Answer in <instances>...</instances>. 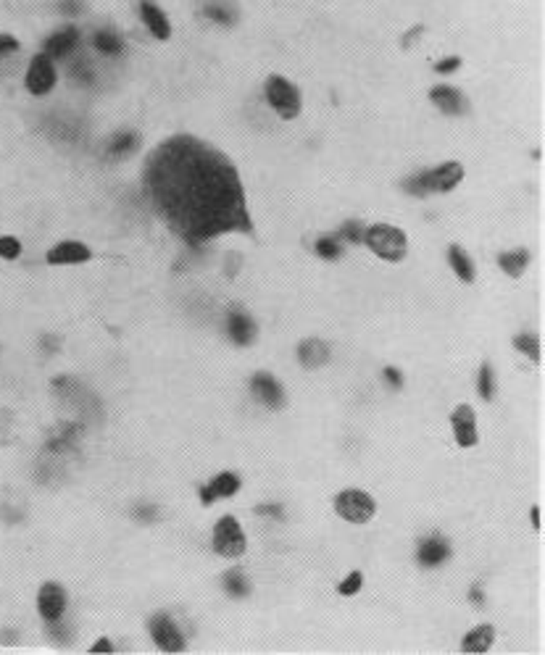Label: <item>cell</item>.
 Here are the masks:
<instances>
[{
  "instance_id": "28",
  "label": "cell",
  "mask_w": 545,
  "mask_h": 655,
  "mask_svg": "<svg viewBox=\"0 0 545 655\" xmlns=\"http://www.w3.org/2000/svg\"><path fill=\"white\" fill-rule=\"evenodd\" d=\"M314 253H317L319 258H324V261H335V258H340L343 248H340V242L335 237H319L314 242Z\"/></svg>"
},
{
  "instance_id": "35",
  "label": "cell",
  "mask_w": 545,
  "mask_h": 655,
  "mask_svg": "<svg viewBox=\"0 0 545 655\" xmlns=\"http://www.w3.org/2000/svg\"><path fill=\"white\" fill-rule=\"evenodd\" d=\"M90 653H113V645H111V640H106V637H100L98 642L90 647Z\"/></svg>"
},
{
  "instance_id": "25",
  "label": "cell",
  "mask_w": 545,
  "mask_h": 655,
  "mask_svg": "<svg viewBox=\"0 0 545 655\" xmlns=\"http://www.w3.org/2000/svg\"><path fill=\"white\" fill-rule=\"evenodd\" d=\"M134 148H137V134H134V132H116V134L111 137L106 150H109V155H113V158H121V155H130Z\"/></svg>"
},
{
  "instance_id": "5",
  "label": "cell",
  "mask_w": 545,
  "mask_h": 655,
  "mask_svg": "<svg viewBox=\"0 0 545 655\" xmlns=\"http://www.w3.org/2000/svg\"><path fill=\"white\" fill-rule=\"evenodd\" d=\"M335 511L348 524H366L377 514V502L369 492L364 490H345L335 498Z\"/></svg>"
},
{
  "instance_id": "12",
  "label": "cell",
  "mask_w": 545,
  "mask_h": 655,
  "mask_svg": "<svg viewBox=\"0 0 545 655\" xmlns=\"http://www.w3.org/2000/svg\"><path fill=\"white\" fill-rule=\"evenodd\" d=\"M251 390H253V395L266 405V408H282L284 405L282 384L277 382V376H272V374H266V372L253 374Z\"/></svg>"
},
{
  "instance_id": "39",
  "label": "cell",
  "mask_w": 545,
  "mask_h": 655,
  "mask_svg": "<svg viewBox=\"0 0 545 655\" xmlns=\"http://www.w3.org/2000/svg\"><path fill=\"white\" fill-rule=\"evenodd\" d=\"M530 516H532V526H534V529H540V508H537V505L532 508V514H530Z\"/></svg>"
},
{
  "instance_id": "13",
  "label": "cell",
  "mask_w": 545,
  "mask_h": 655,
  "mask_svg": "<svg viewBox=\"0 0 545 655\" xmlns=\"http://www.w3.org/2000/svg\"><path fill=\"white\" fill-rule=\"evenodd\" d=\"M227 337L235 342V345H240V348H245V345H251L253 339H256V324H253V318L248 316V314H242V311H229L227 314Z\"/></svg>"
},
{
  "instance_id": "23",
  "label": "cell",
  "mask_w": 545,
  "mask_h": 655,
  "mask_svg": "<svg viewBox=\"0 0 545 655\" xmlns=\"http://www.w3.org/2000/svg\"><path fill=\"white\" fill-rule=\"evenodd\" d=\"M527 263H530V251H524V248H516V251H509L498 255V266H501L509 276H522V272L527 269Z\"/></svg>"
},
{
  "instance_id": "24",
  "label": "cell",
  "mask_w": 545,
  "mask_h": 655,
  "mask_svg": "<svg viewBox=\"0 0 545 655\" xmlns=\"http://www.w3.org/2000/svg\"><path fill=\"white\" fill-rule=\"evenodd\" d=\"M221 587H224L227 595H232V598H245V595L251 592V582H248V577L242 574L240 568H229L227 574L221 577Z\"/></svg>"
},
{
  "instance_id": "34",
  "label": "cell",
  "mask_w": 545,
  "mask_h": 655,
  "mask_svg": "<svg viewBox=\"0 0 545 655\" xmlns=\"http://www.w3.org/2000/svg\"><path fill=\"white\" fill-rule=\"evenodd\" d=\"M382 376H385V379H387V382H390V387H395V390H398V387H401V384H403V374L398 372V369H395V366H387V369H385V372H382Z\"/></svg>"
},
{
  "instance_id": "22",
  "label": "cell",
  "mask_w": 545,
  "mask_h": 655,
  "mask_svg": "<svg viewBox=\"0 0 545 655\" xmlns=\"http://www.w3.org/2000/svg\"><path fill=\"white\" fill-rule=\"evenodd\" d=\"M448 263H450V269L456 272L458 279H464V282H474V263H471V258L464 253V248L450 245V248H448Z\"/></svg>"
},
{
  "instance_id": "26",
  "label": "cell",
  "mask_w": 545,
  "mask_h": 655,
  "mask_svg": "<svg viewBox=\"0 0 545 655\" xmlns=\"http://www.w3.org/2000/svg\"><path fill=\"white\" fill-rule=\"evenodd\" d=\"M513 348L519 350L522 355H527L530 360H540V337L537 334H516L513 337Z\"/></svg>"
},
{
  "instance_id": "27",
  "label": "cell",
  "mask_w": 545,
  "mask_h": 655,
  "mask_svg": "<svg viewBox=\"0 0 545 655\" xmlns=\"http://www.w3.org/2000/svg\"><path fill=\"white\" fill-rule=\"evenodd\" d=\"M477 393H480L482 400H492L495 395V374H492L490 363H482L480 374H477Z\"/></svg>"
},
{
  "instance_id": "6",
  "label": "cell",
  "mask_w": 545,
  "mask_h": 655,
  "mask_svg": "<svg viewBox=\"0 0 545 655\" xmlns=\"http://www.w3.org/2000/svg\"><path fill=\"white\" fill-rule=\"evenodd\" d=\"M248 547L245 532L235 516H221L214 526V550L221 558H240Z\"/></svg>"
},
{
  "instance_id": "29",
  "label": "cell",
  "mask_w": 545,
  "mask_h": 655,
  "mask_svg": "<svg viewBox=\"0 0 545 655\" xmlns=\"http://www.w3.org/2000/svg\"><path fill=\"white\" fill-rule=\"evenodd\" d=\"M203 16L216 24H232V19H235L232 8H229V6H221V3H208L206 8H203Z\"/></svg>"
},
{
  "instance_id": "32",
  "label": "cell",
  "mask_w": 545,
  "mask_h": 655,
  "mask_svg": "<svg viewBox=\"0 0 545 655\" xmlns=\"http://www.w3.org/2000/svg\"><path fill=\"white\" fill-rule=\"evenodd\" d=\"M19 253H22V245L16 237H0V258L13 261V258H19Z\"/></svg>"
},
{
  "instance_id": "11",
  "label": "cell",
  "mask_w": 545,
  "mask_h": 655,
  "mask_svg": "<svg viewBox=\"0 0 545 655\" xmlns=\"http://www.w3.org/2000/svg\"><path fill=\"white\" fill-rule=\"evenodd\" d=\"M450 558V542L443 535H427L416 545V563L422 568H437Z\"/></svg>"
},
{
  "instance_id": "19",
  "label": "cell",
  "mask_w": 545,
  "mask_h": 655,
  "mask_svg": "<svg viewBox=\"0 0 545 655\" xmlns=\"http://www.w3.org/2000/svg\"><path fill=\"white\" fill-rule=\"evenodd\" d=\"M90 248L82 245V242H61L55 245L53 251L48 253V263L50 266H64V263H82L90 261Z\"/></svg>"
},
{
  "instance_id": "10",
  "label": "cell",
  "mask_w": 545,
  "mask_h": 655,
  "mask_svg": "<svg viewBox=\"0 0 545 655\" xmlns=\"http://www.w3.org/2000/svg\"><path fill=\"white\" fill-rule=\"evenodd\" d=\"M450 426H453V437L461 448H474L480 442L477 435V414L471 405H456L450 414Z\"/></svg>"
},
{
  "instance_id": "4",
  "label": "cell",
  "mask_w": 545,
  "mask_h": 655,
  "mask_svg": "<svg viewBox=\"0 0 545 655\" xmlns=\"http://www.w3.org/2000/svg\"><path fill=\"white\" fill-rule=\"evenodd\" d=\"M263 95H266V103L277 111V116L284 121L295 119L301 113V92L295 87L293 82H287L280 74H272L263 85Z\"/></svg>"
},
{
  "instance_id": "36",
  "label": "cell",
  "mask_w": 545,
  "mask_h": 655,
  "mask_svg": "<svg viewBox=\"0 0 545 655\" xmlns=\"http://www.w3.org/2000/svg\"><path fill=\"white\" fill-rule=\"evenodd\" d=\"M469 600L474 603L477 608H482V605H485V592H482L480 584H474V587L469 590Z\"/></svg>"
},
{
  "instance_id": "37",
  "label": "cell",
  "mask_w": 545,
  "mask_h": 655,
  "mask_svg": "<svg viewBox=\"0 0 545 655\" xmlns=\"http://www.w3.org/2000/svg\"><path fill=\"white\" fill-rule=\"evenodd\" d=\"M256 511H258V514H263V516H282L280 505H258Z\"/></svg>"
},
{
  "instance_id": "21",
  "label": "cell",
  "mask_w": 545,
  "mask_h": 655,
  "mask_svg": "<svg viewBox=\"0 0 545 655\" xmlns=\"http://www.w3.org/2000/svg\"><path fill=\"white\" fill-rule=\"evenodd\" d=\"M92 45H95L98 53L109 55V58H116V55L124 53V40L113 29H109V27H103V29L92 34Z\"/></svg>"
},
{
  "instance_id": "17",
  "label": "cell",
  "mask_w": 545,
  "mask_h": 655,
  "mask_svg": "<svg viewBox=\"0 0 545 655\" xmlns=\"http://www.w3.org/2000/svg\"><path fill=\"white\" fill-rule=\"evenodd\" d=\"M298 360L303 369H319L329 360V345L319 337H308L298 345Z\"/></svg>"
},
{
  "instance_id": "14",
  "label": "cell",
  "mask_w": 545,
  "mask_h": 655,
  "mask_svg": "<svg viewBox=\"0 0 545 655\" xmlns=\"http://www.w3.org/2000/svg\"><path fill=\"white\" fill-rule=\"evenodd\" d=\"M237 490H240V477L232 474V471H224V474H219L216 479L200 490V502H203V505H211V502L219 500V498H232Z\"/></svg>"
},
{
  "instance_id": "7",
  "label": "cell",
  "mask_w": 545,
  "mask_h": 655,
  "mask_svg": "<svg viewBox=\"0 0 545 655\" xmlns=\"http://www.w3.org/2000/svg\"><path fill=\"white\" fill-rule=\"evenodd\" d=\"M151 637L158 650L164 653H182L185 650V634L179 632V626L169 613H156L151 619Z\"/></svg>"
},
{
  "instance_id": "15",
  "label": "cell",
  "mask_w": 545,
  "mask_h": 655,
  "mask_svg": "<svg viewBox=\"0 0 545 655\" xmlns=\"http://www.w3.org/2000/svg\"><path fill=\"white\" fill-rule=\"evenodd\" d=\"M429 100H432L443 113H450V116H458V113L467 111V98H464L456 87H450V85H437V87H432L429 90Z\"/></svg>"
},
{
  "instance_id": "38",
  "label": "cell",
  "mask_w": 545,
  "mask_h": 655,
  "mask_svg": "<svg viewBox=\"0 0 545 655\" xmlns=\"http://www.w3.org/2000/svg\"><path fill=\"white\" fill-rule=\"evenodd\" d=\"M134 516H137L140 521H151L153 516H156V508H137V511H134Z\"/></svg>"
},
{
  "instance_id": "9",
  "label": "cell",
  "mask_w": 545,
  "mask_h": 655,
  "mask_svg": "<svg viewBox=\"0 0 545 655\" xmlns=\"http://www.w3.org/2000/svg\"><path fill=\"white\" fill-rule=\"evenodd\" d=\"M37 611L48 624H55L66 613V590L55 582H45L37 592Z\"/></svg>"
},
{
  "instance_id": "16",
  "label": "cell",
  "mask_w": 545,
  "mask_h": 655,
  "mask_svg": "<svg viewBox=\"0 0 545 655\" xmlns=\"http://www.w3.org/2000/svg\"><path fill=\"white\" fill-rule=\"evenodd\" d=\"M140 19L156 40H169V37H172V24H169L166 13L161 11L158 6H153V3H148V0H142L140 3Z\"/></svg>"
},
{
  "instance_id": "20",
  "label": "cell",
  "mask_w": 545,
  "mask_h": 655,
  "mask_svg": "<svg viewBox=\"0 0 545 655\" xmlns=\"http://www.w3.org/2000/svg\"><path fill=\"white\" fill-rule=\"evenodd\" d=\"M492 642H495V629H492L490 624H480V626H474L467 637H464V653H488L492 647Z\"/></svg>"
},
{
  "instance_id": "8",
  "label": "cell",
  "mask_w": 545,
  "mask_h": 655,
  "mask_svg": "<svg viewBox=\"0 0 545 655\" xmlns=\"http://www.w3.org/2000/svg\"><path fill=\"white\" fill-rule=\"evenodd\" d=\"M27 90L32 95H48L50 90L55 87L58 82V74H55V64L53 58H48L45 53H37L29 61V69H27Z\"/></svg>"
},
{
  "instance_id": "3",
  "label": "cell",
  "mask_w": 545,
  "mask_h": 655,
  "mask_svg": "<svg viewBox=\"0 0 545 655\" xmlns=\"http://www.w3.org/2000/svg\"><path fill=\"white\" fill-rule=\"evenodd\" d=\"M364 242L369 245V251L374 255H380L382 261H403L406 255V234L393 224H374L364 232Z\"/></svg>"
},
{
  "instance_id": "30",
  "label": "cell",
  "mask_w": 545,
  "mask_h": 655,
  "mask_svg": "<svg viewBox=\"0 0 545 655\" xmlns=\"http://www.w3.org/2000/svg\"><path fill=\"white\" fill-rule=\"evenodd\" d=\"M361 584H364V577H361V571H350L348 577L343 579L338 584V592L343 595V598H350V595H356V592L361 590Z\"/></svg>"
},
{
  "instance_id": "2",
  "label": "cell",
  "mask_w": 545,
  "mask_h": 655,
  "mask_svg": "<svg viewBox=\"0 0 545 655\" xmlns=\"http://www.w3.org/2000/svg\"><path fill=\"white\" fill-rule=\"evenodd\" d=\"M464 179V166L456 161L440 164L429 171H419V174L408 176L403 182V190L408 195H432V192H448L453 190Z\"/></svg>"
},
{
  "instance_id": "18",
  "label": "cell",
  "mask_w": 545,
  "mask_h": 655,
  "mask_svg": "<svg viewBox=\"0 0 545 655\" xmlns=\"http://www.w3.org/2000/svg\"><path fill=\"white\" fill-rule=\"evenodd\" d=\"M76 43H79V32H76V27H64L61 32L50 34V37L45 40L43 53L48 55V58L58 61V58H66V55L71 53V50L76 48Z\"/></svg>"
},
{
  "instance_id": "1",
  "label": "cell",
  "mask_w": 545,
  "mask_h": 655,
  "mask_svg": "<svg viewBox=\"0 0 545 655\" xmlns=\"http://www.w3.org/2000/svg\"><path fill=\"white\" fill-rule=\"evenodd\" d=\"M142 190L153 213L190 245L253 230L235 164L193 134H174L153 148L142 164Z\"/></svg>"
},
{
  "instance_id": "33",
  "label": "cell",
  "mask_w": 545,
  "mask_h": 655,
  "mask_svg": "<svg viewBox=\"0 0 545 655\" xmlns=\"http://www.w3.org/2000/svg\"><path fill=\"white\" fill-rule=\"evenodd\" d=\"M458 66H461V58H458V55H450V58H443V61L435 66V71L437 74H450V71H456Z\"/></svg>"
},
{
  "instance_id": "31",
  "label": "cell",
  "mask_w": 545,
  "mask_h": 655,
  "mask_svg": "<svg viewBox=\"0 0 545 655\" xmlns=\"http://www.w3.org/2000/svg\"><path fill=\"white\" fill-rule=\"evenodd\" d=\"M364 224L361 221H345L343 230H340V237L348 242H364Z\"/></svg>"
}]
</instances>
